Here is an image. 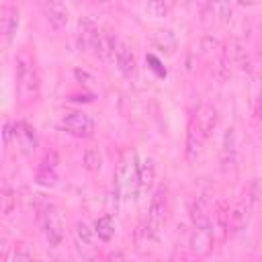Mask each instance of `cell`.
Listing matches in <instances>:
<instances>
[{
    "mask_svg": "<svg viewBox=\"0 0 262 262\" xmlns=\"http://www.w3.org/2000/svg\"><path fill=\"white\" fill-rule=\"evenodd\" d=\"M14 78H16V92L20 102H33L39 96V76L35 68V59L29 49H20L14 57Z\"/></svg>",
    "mask_w": 262,
    "mask_h": 262,
    "instance_id": "1",
    "label": "cell"
},
{
    "mask_svg": "<svg viewBox=\"0 0 262 262\" xmlns=\"http://www.w3.org/2000/svg\"><path fill=\"white\" fill-rule=\"evenodd\" d=\"M139 190V162L133 151H127L115 174V194L123 199H133Z\"/></svg>",
    "mask_w": 262,
    "mask_h": 262,
    "instance_id": "2",
    "label": "cell"
},
{
    "mask_svg": "<svg viewBox=\"0 0 262 262\" xmlns=\"http://www.w3.org/2000/svg\"><path fill=\"white\" fill-rule=\"evenodd\" d=\"M256 196H258V182L252 180L250 186L244 190L242 199L237 201V205L233 207V211L229 213V229H231V233H239L246 227V223H248V219L252 215V209L256 205Z\"/></svg>",
    "mask_w": 262,
    "mask_h": 262,
    "instance_id": "3",
    "label": "cell"
},
{
    "mask_svg": "<svg viewBox=\"0 0 262 262\" xmlns=\"http://www.w3.org/2000/svg\"><path fill=\"white\" fill-rule=\"evenodd\" d=\"M59 125L66 133H70L78 139H88L94 135V119L84 111H72V113L63 115Z\"/></svg>",
    "mask_w": 262,
    "mask_h": 262,
    "instance_id": "4",
    "label": "cell"
},
{
    "mask_svg": "<svg viewBox=\"0 0 262 262\" xmlns=\"http://www.w3.org/2000/svg\"><path fill=\"white\" fill-rule=\"evenodd\" d=\"M217 121H219V115H217V108L213 104H199L194 108V115H192V121L190 125L196 129V133L203 137V139H209L217 127Z\"/></svg>",
    "mask_w": 262,
    "mask_h": 262,
    "instance_id": "5",
    "label": "cell"
},
{
    "mask_svg": "<svg viewBox=\"0 0 262 262\" xmlns=\"http://www.w3.org/2000/svg\"><path fill=\"white\" fill-rule=\"evenodd\" d=\"M166 215H168V192L164 186H160V188H156V192L149 201V211H147L149 231H158L166 223Z\"/></svg>",
    "mask_w": 262,
    "mask_h": 262,
    "instance_id": "6",
    "label": "cell"
},
{
    "mask_svg": "<svg viewBox=\"0 0 262 262\" xmlns=\"http://www.w3.org/2000/svg\"><path fill=\"white\" fill-rule=\"evenodd\" d=\"M41 227H43V233H45V239L49 242V246H59V242L63 237V225H61V217H59L55 207L47 205L43 209Z\"/></svg>",
    "mask_w": 262,
    "mask_h": 262,
    "instance_id": "7",
    "label": "cell"
},
{
    "mask_svg": "<svg viewBox=\"0 0 262 262\" xmlns=\"http://www.w3.org/2000/svg\"><path fill=\"white\" fill-rule=\"evenodd\" d=\"M119 41L115 37V33L111 29H100L98 31V39H96V47H94V53L98 55V59L102 63H115L117 59V51H119Z\"/></svg>",
    "mask_w": 262,
    "mask_h": 262,
    "instance_id": "8",
    "label": "cell"
},
{
    "mask_svg": "<svg viewBox=\"0 0 262 262\" xmlns=\"http://www.w3.org/2000/svg\"><path fill=\"white\" fill-rule=\"evenodd\" d=\"M12 129H14V139H16V145H18L20 154L31 156L37 149V143H39L35 127L27 121H16V123H12Z\"/></svg>",
    "mask_w": 262,
    "mask_h": 262,
    "instance_id": "9",
    "label": "cell"
},
{
    "mask_svg": "<svg viewBox=\"0 0 262 262\" xmlns=\"http://www.w3.org/2000/svg\"><path fill=\"white\" fill-rule=\"evenodd\" d=\"M98 27L90 16H82L78 23V49L80 51H92L96 47V39H98Z\"/></svg>",
    "mask_w": 262,
    "mask_h": 262,
    "instance_id": "10",
    "label": "cell"
},
{
    "mask_svg": "<svg viewBox=\"0 0 262 262\" xmlns=\"http://www.w3.org/2000/svg\"><path fill=\"white\" fill-rule=\"evenodd\" d=\"M41 10H43V16L47 18V23L53 27V29H63L68 25V18H70V12L66 8L63 2H57V0H45L41 2Z\"/></svg>",
    "mask_w": 262,
    "mask_h": 262,
    "instance_id": "11",
    "label": "cell"
},
{
    "mask_svg": "<svg viewBox=\"0 0 262 262\" xmlns=\"http://www.w3.org/2000/svg\"><path fill=\"white\" fill-rule=\"evenodd\" d=\"M213 248V229L211 225H196L190 233V252L194 256H207Z\"/></svg>",
    "mask_w": 262,
    "mask_h": 262,
    "instance_id": "12",
    "label": "cell"
},
{
    "mask_svg": "<svg viewBox=\"0 0 262 262\" xmlns=\"http://www.w3.org/2000/svg\"><path fill=\"white\" fill-rule=\"evenodd\" d=\"M20 23V12L14 4H2L0 6V29L6 41H12L16 29Z\"/></svg>",
    "mask_w": 262,
    "mask_h": 262,
    "instance_id": "13",
    "label": "cell"
},
{
    "mask_svg": "<svg viewBox=\"0 0 262 262\" xmlns=\"http://www.w3.org/2000/svg\"><path fill=\"white\" fill-rule=\"evenodd\" d=\"M149 41L156 49H160L162 53H174L176 47H178V39L176 35L170 31V29H156L151 35H149Z\"/></svg>",
    "mask_w": 262,
    "mask_h": 262,
    "instance_id": "14",
    "label": "cell"
},
{
    "mask_svg": "<svg viewBox=\"0 0 262 262\" xmlns=\"http://www.w3.org/2000/svg\"><path fill=\"white\" fill-rule=\"evenodd\" d=\"M119 72L125 76V78H131L135 74V55L131 51V47L127 43H121L119 45V51H117V59H115Z\"/></svg>",
    "mask_w": 262,
    "mask_h": 262,
    "instance_id": "15",
    "label": "cell"
},
{
    "mask_svg": "<svg viewBox=\"0 0 262 262\" xmlns=\"http://www.w3.org/2000/svg\"><path fill=\"white\" fill-rule=\"evenodd\" d=\"M235 162V129L229 127L223 135V149H221V164L223 168L231 166Z\"/></svg>",
    "mask_w": 262,
    "mask_h": 262,
    "instance_id": "16",
    "label": "cell"
},
{
    "mask_svg": "<svg viewBox=\"0 0 262 262\" xmlns=\"http://www.w3.org/2000/svg\"><path fill=\"white\" fill-rule=\"evenodd\" d=\"M154 176H156V166L151 158H143L139 162V190H149L154 184Z\"/></svg>",
    "mask_w": 262,
    "mask_h": 262,
    "instance_id": "17",
    "label": "cell"
},
{
    "mask_svg": "<svg viewBox=\"0 0 262 262\" xmlns=\"http://www.w3.org/2000/svg\"><path fill=\"white\" fill-rule=\"evenodd\" d=\"M94 231L102 242H108L115 235V221L111 215H102L94 221Z\"/></svg>",
    "mask_w": 262,
    "mask_h": 262,
    "instance_id": "18",
    "label": "cell"
},
{
    "mask_svg": "<svg viewBox=\"0 0 262 262\" xmlns=\"http://www.w3.org/2000/svg\"><path fill=\"white\" fill-rule=\"evenodd\" d=\"M201 141H203V137L196 133V129L190 125V129H188V139H186V156H188V160L190 162H194L196 158H199V154H201Z\"/></svg>",
    "mask_w": 262,
    "mask_h": 262,
    "instance_id": "19",
    "label": "cell"
},
{
    "mask_svg": "<svg viewBox=\"0 0 262 262\" xmlns=\"http://www.w3.org/2000/svg\"><path fill=\"white\" fill-rule=\"evenodd\" d=\"M14 205H16V192L8 184H4L2 192H0V211H2V215H8L14 209Z\"/></svg>",
    "mask_w": 262,
    "mask_h": 262,
    "instance_id": "20",
    "label": "cell"
},
{
    "mask_svg": "<svg viewBox=\"0 0 262 262\" xmlns=\"http://www.w3.org/2000/svg\"><path fill=\"white\" fill-rule=\"evenodd\" d=\"M84 166H86V170H90V172L100 170L102 158H100V151H98L96 147H88V149L84 151Z\"/></svg>",
    "mask_w": 262,
    "mask_h": 262,
    "instance_id": "21",
    "label": "cell"
},
{
    "mask_svg": "<svg viewBox=\"0 0 262 262\" xmlns=\"http://www.w3.org/2000/svg\"><path fill=\"white\" fill-rule=\"evenodd\" d=\"M143 8H145V12H147L149 16H166V14L170 12L172 4H170V2H164V0H151V2H147Z\"/></svg>",
    "mask_w": 262,
    "mask_h": 262,
    "instance_id": "22",
    "label": "cell"
},
{
    "mask_svg": "<svg viewBox=\"0 0 262 262\" xmlns=\"http://www.w3.org/2000/svg\"><path fill=\"white\" fill-rule=\"evenodd\" d=\"M76 235H78V239L82 242V246H92L96 231L90 229V225H88L86 221H78V223H76Z\"/></svg>",
    "mask_w": 262,
    "mask_h": 262,
    "instance_id": "23",
    "label": "cell"
},
{
    "mask_svg": "<svg viewBox=\"0 0 262 262\" xmlns=\"http://www.w3.org/2000/svg\"><path fill=\"white\" fill-rule=\"evenodd\" d=\"M35 180H37V184H41V186L53 188V186L57 184V174H55V170H41V168H39Z\"/></svg>",
    "mask_w": 262,
    "mask_h": 262,
    "instance_id": "24",
    "label": "cell"
},
{
    "mask_svg": "<svg viewBox=\"0 0 262 262\" xmlns=\"http://www.w3.org/2000/svg\"><path fill=\"white\" fill-rule=\"evenodd\" d=\"M209 8L213 10L215 16H219V20H227L231 16V4L229 2H213V4H209Z\"/></svg>",
    "mask_w": 262,
    "mask_h": 262,
    "instance_id": "25",
    "label": "cell"
},
{
    "mask_svg": "<svg viewBox=\"0 0 262 262\" xmlns=\"http://www.w3.org/2000/svg\"><path fill=\"white\" fill-rule=\"evenodd\" d=\"M55 166H57V154L55 151H47L45 156H43V160H41V170H55Z\"/></svg>",
    "mask_w": 262,
    "mask_h": 262,
    "instance_id": "26",
    "label": "cell"
},
{
    "mask_svg": "<svg viewBox=\"0 0 262 262\" xmlns=\"http://www.w3.org/2000/svg\"><path fill=\"white\" fill-rule=\"evenodd\" d=\"M147 63H149V68H151L160 78H164V76H166V70L162 68V63H160V59H158L156 55H151V53H149V55H147Z\"/></svg>",
    "mask_w": 262,
    "mask_h": 262,
    "instance_id": "27",
    "label": "cell"
},
{
    "mask_svg": "<svg viewBox=\"0 0 262 262\" xmlns=\"http://www.w3.org/2000/svg\"><path fill=\"white\" fill-rule=\"evenodd\" d=\"M14 262H35V260H33V256L29 254V250L16 248V252H14Z\"/></svg>",
    "mask_w": 262,
    "mask_h": 262,
    "instance_id": "28",
    "label": "cell"
}]
</instances>
